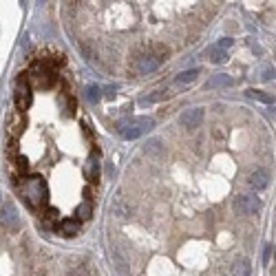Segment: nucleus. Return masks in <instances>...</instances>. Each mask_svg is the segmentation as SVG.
Here are the masks:
<instances>
[{"instance_id":"f257e3e1","label":"nucleus","mask_w":276,"mask_h":276,"mask_svg":"<svg viewBox=\"0 0 276 276\" xmlns=\"http://www.w3.org/2000/svg\"><path fill=\"white\" fill-rule=\"evenodd\" d=\"M115 129L124 139H137L144 133L155 129V119L153 117H126V119H119Z\"/></svg>"},{"instance_id":"f03ea898","label":"nucleus","mask_w":276,"mask_h":276,"mask_svg":"<svg viewBox=\"0 0 276 276\" xmlns=\"http://www.w3.org/2000/svg\"><path fill=\"white\" fill-rule=\"evenodd\" d=\"M23 195L27 197L29 206H38V203L47 201V183L40 177H29L23 186Z\"/></svg>"},{"instance_id":"7ed1b4c3","label":"nucleus","mask_w":276,"mask_h":276,"mask_svg":"<svg viewBox=\"0 0 276 276\" xmlns=\"http://www.w3.org/2000/svg\"><path fill=\"white\" fill-rule=\"evenodd\" d=\"M235 210L239 212V215H257V212L261 210V199L254 195H239L235 199Z\"/></svg>"},{"instance_id":"20e7f679","label":"nucleus","mask_w":276,"mask_h":276,"mask_svg":"<svg viewBox=\"0 0 276 276\" xmlns=\"http://www.w3.org/2000/svg\"><path fill=\"white\" fill-rule=\"evenodd\" d=\"M161 65V58L159 55H153V53H146V55H139L137 62H135V71L139 75H148L153 71H157Z\"/></svg>"},{"instance_id":"39448f33","label":"nucleus","mask_w":276,"mask_h":276,"mask_svg":"<svg viewBox=\"0 0 276 276\" xmlns=\"http://www.w3.org/2000/svg\"><path fill=\"white\" fill-rule=\"evenodd\" d=\"M3 223L7 225V230H11V232H18L20 230V215H18V208H16V203L13 201H7L5 203V208H3Z\"/></svg>"},{"instance_id":"423d86ee","label":"nucleus","mask_w":276,"mask_h":276,"mask_svg":"<svg viewBox=\"0 0 276 276\" xmlns=\"http://www.w3.org/2000/svg\"><path fill=\"white\" fill-rule=\"evenodd\" d=\"M31 77L38 82V87H42V89H51L53 82H55V73L51 69H47L45 65H35L31 69Z\"/></svg>"},{"instance_id":"0eeeda50","label":"nucleus","mask_w":276,"mask_h":276,"mask_svg":"<svg viewBox=\"0 0 276 276\" xmlns=\"http://www.w3.org/2000/svg\"><path fill=\"white\" fill-rule=\"evenodd\" d=\"M13 100H16V106H18V111H20V113L27 111V109L31 106V102H33L31 89L27 87V82H25V80H20V82L16 84V93H13Z\"/></svg>"},{"instance_id":"6e6552de","label":"nucleus","mask_w":276,"mask_h":276,"mask_svg":"<svg viewBox=\"0 0 276 276\" xmlns=\"http://www.w3.org/2000/svg\"><path fill=\"white\" fill-rule=\"evenodd\" d=\"M201 119H203V109H188V111L181 113L179 124L183 126V129H188V131H195L197 126L201 124Z\"/></svg>"},{"instance_id":"1a4fd4ad","label":"nucleus","mask_w":276,"mask_h":276,"mask_svg":"<svg viewBox=\"0 0 276 276\" xmlns=\"http://www.w3.org/2000/svg\"><path fill=\"white\" fill-rule=\"evenodd\" d=\"M25 126H27V122H25V115L20 111H13L11 115L7 117V129H9V133L13 137L20 135V133L25 131Z\"/></svg>"},{"instance_id":"9d476101","label":"nucleus","mask_w":276,"mask_h":276,"mask_svg":"<svg viewBox=\"0 0 276 276\" xmlns=\"http://www.w3.org/2000/svg\"><path fill=\"white\" fill-rule=\"evenodd\" d=\"M247 181H250V186L254 190H265L267 183H270V175H267L265 168H257V171L247 177Z\"/></svg>"},{"instance_id":"9b49d317","label":"nucleus","mask_w":276,"mask_h":276,"mask_svg":"<svg viewBox=\"0 0 276 276\" xmlns=\"http://www.w3.org/2000/svg\"><path fill=\"white\" fill-rule=\"evenodd\" d=\"M60 230H62V235H67V237H75L77 232H80V221H77V219H62Z\"/></svg>"},{"instance_id":"f8f14e48","label":"nucleus","mask_w":276,"mask_h":276,"mask_svg":"<svg viewBox=\"0 0 276 276\" xmlns=\"http://www.w3.org/2000/svg\"><path fill=\"white\" fill-rule=\"evenodd\" d=\"M235 84V80H232L230 75H225V73H219V75H212L210 77V82H208V87H219V89H223V87H232Z\"/></svg>"},{"instance_id":"ddd939ff","label":"nucleus","mask_w":276,"mask_h":276,"mask_svg":"<svg viewBox=\"0 0 276 276\" xmlns=\"http://www.w3.org/2000/svg\"><path fill=\"white\" fill-rule=\"evenodd\" d=\"M232 272H235V276H250L252 272V265H250V261L247 259H237L235 261V267H232Z\"/></svg>"},{"instance_id":"4468645a","label":"nucleus","mask_w":276,"mask_h":276,"mask_svg":"<svg viewBox=\"0 0 276 276\" xmlns=\"http://www.w3.org/2000/svg\"><path fill=\"white\" fill-rule=\"evenodd\" d=\"M206 55H208V60H210V62H215V65L228 60V53L221 51V49H219L217 45H215V47H210V49H206Z\"/></svg>"},{"instance_id":"2eb2a0df","label":"nucleus","mask_w":276,"mask_h":276,"mask_svg":"<svg viewBox=\"0 0 276 276\" xmlns=\"http://www.w3.org/2000/svg\"><path fill=\"white\" fill-rule=\"evenodd\" d=\"M113 212H115L117 217H129L131 215V208L126 206V201L124 199H115V203H113Z\"/></svg>"},{"instance_id":"dca6fc26","label":"nucleus","mask_w":276,"mask_h":276,"mask_svg":"<svg viewBox=\"0 0 276 276\" xmlns=\"http://www.w3.org/2000/svg\"><path fill=\"white\" fill-rule=\"evenodd\" d=\"M87 97H89V102L97 104L102 100V89L97 87V84H91V87H87Z\"/></svg>"},{"instance_id":"f3484780","label":"nucleus","mask_w":276,"mask_h":276,"mask_svg":"<svg viewBox=\"0 0 276 276\" xmlns=\"http://www.w3.org/2000/svg\"><path fill=\"white\" fill-rule=\"evenodd\" d=\"M197 75H199V69H188V71H183V73L177 75V82H179V84L193 82V80H197Z\"/></svg>"},{"instance_id":"a211bd4d","label":"nucleus","mask_w":276,"mask_h":276,"mask_svg":"<svg viewBox=\"0 0 276 276\" xmlns=\"http://www.w3.org/2000/svg\"><path fill=\"white\" fill-rule=\"evenodd\" d=\"M247 95H250L252 100H259V102H263V104H270V102H272V97L267 95V93H263V91H254V89H250V91H247Z\"/></svg>"},{"instance_id":"6ab92c4d","label":"nucleus","mask_w":276,"mask_h":276,"mask_svg":"<svg viewBox=\"0 0 276 276\" xmlns=\"http://www.w3.org/2000/svg\"><path fill=\"white\" fill-rule=\"evenodd\" d=\"M164 97H168L166 91H157V93H153V95H148L141 100V106H146V104H153V102H159V100H164Z\"/></svg>"},{"instance_id":"aec40b11","label":"nucleus","mask_w":276,"mask_h":276,"mask_svg":"<svg viewBox=\"0 0 276 276\" xmlns=\"http://www.w3.org/2000/svg\"><path fill=\"white\" fill-rule=\"evenodd\" d=\"M91 215H93V210H91V203L89 201L82 203V206H77V217H80V219L87 221V219H91Z\"/></svg>"},{"instance_id":"412c9836","label":"nucleus","mask_w":276,"mask_h":276,"mask_svg":"<svg viewBox=\"0 0 276 276\" xmlns=\"http://www.w3.org/2000/svg\"><path fill=\"white\" fill-rule=\"evenodd\" d=\"M161 151V141L159 139H151L146 144V153H159Z\"/></svg>"},{"instance_id":"4be33fe9","label":"nucleus","mask_w":276,"mask_h":276,"mask_svg":"<svg viewBox=\"0 0 276 276\" xmlns=\"http://www.w3.org/2000/svg\"><path fill=\"white\" fill-rule=\"evenodd\" d=\"M100 179V164L97 161H91V181Z\"/></svg>"},{"instance_id":"5701e85b","label":"nucleus","mask_w":276,"mask_h":276,"mask_svg":"<svg viewBox=\"0 0 276 276\" xmlns=\"http://www.w3.org/2000/svg\"><path fill=\"white\" fill-rule=\"evenodd\" d=\"M219 49H221V51H223V49H228V47H232V38H221V40H219V45H217Z\"/></svg>"},{"instance_id":"b1692460","label":"nucleus","mask_w":276,"mask_h":276,"mask_svg":"<svg viewBox=\"0 0 276 276\" xmlns=\"http://www.w3.org/2000/svg\"><path fill=\"white\" fill-rule=\"evenodd\" d=\"M53 219H58V210H55V208H49V210H47V221H53Z\"/></svg>"},{"instance_id":"393cba45","label":"nucleus","mask_w":276,"mask_h":276,"mask_svg":"<svg viewBox=\"0 0 276 276\" xmlns=\"http://www.w3.org/2000/svg\"><path fill=\"white\" fill-rule=\"evenodd\" d=\"M270 75H274V69H272V71H270V69L265 71V73H263V80H270Z\"/></svg>"}]
</instances>
